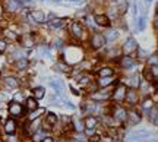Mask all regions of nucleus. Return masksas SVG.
Instances as JSON below:
<instances>
[{
	"label": "nucleus",
	"instance_id": "nucleus-1",
	"mask_svg": "<svg viewBox=\"0 0 158 142\" xmlns=\"http://www.w3.org/2000/svg\"><path fill=\"white\" fill-rule=\"evenodd\" d=\"M106 41H107V40H106V37H104L103 34L95 32L91 38V46L94 47V49H101V47H104Z\"/></svg>",
	"mask_w": 158,
	"mask_h": 142
},
{
	"label": "nucleus",
	"instance_id": "nucleus-2",
	"mask_svg": "<svg viewBox=\"0 0 158 142\" xmlns=\"http://www.w3.org/2000/svg\"><path fill=\"white\" fill-rule=\"evenodd\" d=\"M125 98L127 100V103H129L130 106H135V104L138 103V100H139V94H138V91H136L135 88H130V90H126Z\"/></svg>",
	"mask_w": 158,
	"mask_h": 142
},
{
	"label": "nucleus",
	"instance_id": "nucleus-3",
	"mask_svg": "<svg viewBox=\"0 0 158 142\" xmlns=\"http://www.w3.org/2000/svg\"><path fill=\"white\" fill-rule=\"evenodd\" d=\"M28 19L31 22H37V24H42L45 21V16L42 13V10H32L29 15H28Z\"/></svg>",
	"mask_w": 158,
	"mask_h": 142
},
{
	"label": "nucleus",
	"instance_id": "nucleus-4",
	"mask_svg": "<svg viewBox=\"0 0 158 142\" xmlns=\"http://www.w3.org/2000/svg\"><path fill=\"white\" fill-rule=\"evenodd\" d=\"M135 50H138V42L135 41V38H127L125 46H123V51H125L126 54H130Z\"/></svg>",
	"mask_w": 158,
	"mask_h": 142
},
{
	"label": "nucleus",
	"instance_id": "nucleus-5",
	"mask_svg": "<svg viewBox=\"0 0 158 142\" xmlns=\"http://www.w3.org/2000/svg\"><path fill=\"white\" fill-rule=\"evenodd\" d=\"M126 119H129L130 125H138L141 122V114L135 110H130V111H126Z\"/></svg>",
	"mask_w": 158,
	"mask_h": 142
},
{
	"label": "nucleus",
	"instance_id": "nucleus-6",
	"mask_svg": "<svg viewBox=\"0 0 158 142\" xmlns=\"http://www.w3.org/2000/svg\"><path fill=\"white\" fill-rule=\"evenodd\" d=\"M9 113L15 117L21 116V114H22V106H21L19 103H10V104H9Z\"/></svg>",
	"mask_w": 158,
	"mask_h": 142
},
{
	"label": "nucleus",
	"instance_id": "nucleus-7",
	"mask_svg": "<svg viewBox=\"0 0 158 142\" xmlns=\"http://www.w3.org/2000/svg\"><path fill=\"white\" fill-rule=\"evenodd\" d=\"M94 22H97V25L106 26V28L111 25V22H110V19H108L107 15H97V16L94 18Z\"/></svg>",
	"mask_w": 158,
	"mask_h": 142
},
{
	"label": "nucleus",
	"instance_id": "nucleus-8",
	"mask_svg": "<svg viewBox=\"0 0 158 142\" xmlns=\"http://www.w3.org/2000/svg\"><path fill=\"white\" fill-rule=\"evenodd\" d=\"M126 90H127V88H126V86H125L123 84H120V85H119V86L116 88V91H114V95H113V97H114V100H117V101L125 100Z\"/></svg>",
	"mask_w": 158,
	"mask_h": 142
},
{
	"label": "nucleus",
	"instance_id": "nucleus-9",
	"mask_svg": "<svg viewBox=\"0 0 158 142\" xmlns=\"http://www.w3.org/2000/svg\"><path fill=\"white\" fill-rule=\"evenodd\" d=\"M113 116H114V119H116V122H125L126 120V110L122 109V107H116Z\"/></svg>",
	"mask_w": 158,
	"mask_h": 142
},
{
	"label": "nucleus",
	"instance_id": "nucleus-10",
	"mask_svg": "<svg viewBox=\"0 0 158 142\" xmlns=\"http://www.w3.org/2000/svg\"><path fill=\"white\" fill-rule=\"evenodd\" d=\"M70 32H72L73 37L81 38V37H82V25H81L79 22H73V24H72V28H70Z\"/></svg>",
	"mask_w": 158,
	"mask_h": 142
},
{
	"label": "nucleus",
	"instance_id": "nucleus-11",
	"mask_svg": "<svg viewBox=\"0 0 158 142\" xmlns=\"http://www.w3.org/2000/svg\"><path fill=\"white\" fill-rule=\"evenodd\" d=\"M15 130H16V122H15L13 119H9L8 122L5 123V132L9 135H12Z\"/></svg>",
	"mask_w": 158,
	"mask_h": 142
},
{
	"label": "nucleus",
	"instance_id": "nucleus-12",
	"mask_svg": "<svg viewBox=\"0 0 158 142\" xmlns=\"http://www.w3.org/2000/svg\"><path fill=\"white\" fill-rule=\"evenodd\" d=\"M120 65H122L123 69H130V67L135 66V60H133L132 57H129V56H125V57L122 59Z\"/></svg>",
	"mask_w": 158,
	"mask_h": 142
},
{
	"label": "nucleus",
	"instance_id": "nucleus-13",
	"mask_svg": "<svg viewBox=\"0 0 158 142\" xmlns=\"http://www.w3.org/2000/svg\"><path fill=\"white\" fill-rule=\"evenodd\" d=\"M21 42H22V46L26 47V49H29V47H32L34 46V37L32 35H24L22 38H21Z\"/></svg>",
	"mask_w": 158,
	"mask_h": 142
},
{
	"label": "nucleus",
	"instance_id": "nucleus-14",
	"mask_svg": "<svg viewBox=\"0 0 158 142\" xmlns=\"http://www.w3.org/2000/svg\"><path fill=\"white\" fill-rule=\"evenodd\" d=\"M97 123H98V120L94 116H88L85 119V127H86V129H95Z\"/></svg>",
	"mask_w": 158,
	"mask_h": 142
},
{
	"label": "nucleus",
	"instance_id": "nucleus-15",
	"mask_svg": "<svg viewBox=\"0 0 158 142\" xmlns=\"http://www.w3.org/2000/svg\"><path fill=\"white\" fill-rule=\"evenodd\" d=\"M5 85L13 90V88H18V86H19V82L16 81V78H13V76H8V78H5Z\"/></svg>",
	"mask_w": 158,
	"mask_h": 142
},
{
	"label": "nucleus",
	"instance_id": "nucleus-16",
	"mask_svg": "<svg viewBox=\"0 0 158 142\" xmlns=\"http://www.w3.org/2000/svg\"><path fill=\"white\" fill-rule=\"evenodd\" d=\"M50 85L57 95H62V92H63V84L60 81H50Z\"/></svg>",
	"mask_w": 158,
	"mask_h": 142
},
{
	"label": "nucleus",
	"instance_id": "nucleus-17",
	"mask_svg": "<svg viewBox=\"0 0 158 142\" xmlns=\"http://www.w3.org/2000/svg\"><path fill=\"white\" fill-rule=\"evenodd\" d=\"M21 8V2L19 0H9L8 2V10L9 12H16Z\"/></svg>",
	"mask_w": 158,
	"mask_h": 142
},
{
	"label": "nucleus",
	"instance_id": "nucleus-18",
	"mask_svg": "<svg viewBox=\"0 0 158 142\" xmlns=\"http://www.w3.org/2000/svg\"><path fill=\"white\" fill-rule=\"evenodd\" d=\"M150 120H152V123H154V125H157V123H158V109H157V106H152V107H151Z\"/></svg>",
	"mask_w": 158,
	"mask_h": 142
},
{
	"label": "nucleus",
	"instance_id": "nucleus-19",
	"mask_svg": "<svg viewBox=\"0 0 158 142\" xmlns=\"http://www.w3.org/2000/svg\"><path fill=\"white\" fill-rule=\"evenodd\" d=\"M26 109L28 110H31V111H34V110H37L38 109V103H37V100L35 98H28L26 100Z\"/></svg>",
	"mask_w": 158,
	"mask_h": 142
},
{
	"label": "nucleus",
	"instance_id": "nucleus-20",
	"mask_svg": "<svg viewBox=\"0 0 158 142\" xmlns=\"http://www.w3.org/2000/svg\"><path fill=\"white\" fill-rule=\"evenodd\" d=\"M44 95H45V90L44 88L38 86V88L34 90V98L35 100H41V98H44Z\"/></svg>",
	"mask_w": 158,
	"mask_h": 142
},
{
	"label": "nucleus",
	"instance_id": "nucleus-21",
	"mask_svg": "<svg viewBox=\"0 0 158 142\" xmlns=\"http://www.w3.org/2000/svg\"><path fill=\"white\" fill-rule=\"evenodd\" d=\"M110 84H113V76H106L98 81V86H107Z\"/></svg>",
	"mask_w": 158,
	"mask_h": 142
},
{
	"label": "nucleus",
	"instance_id": "nucleus-22",
	"mask_svg": "<svg viewBox=\"0 0 158 142\" xmlns=\"http://www.w3.org/2000/svg\"><path fill=\"white\" fill-rule=\"evenodd\" d=\"M45 120H47V123L50 126H54L57 123V116H56L54 113H49V114L45 116Z\"/></svg>",
	"mask_w": 158,
	"mask_h": 142
},
{
	"label": "nucleus",
	"instance_id": "nucleus-23",
	"mask_svg": "<svg viewBox=\"0 0 158 142\" xmlns=\"http://www.w3.org/2000/svg\"><path fill=\"white\" fill-rule=\"evenodd\" d=\"M28 66V60L26 59H19L16 63H15V67H16L18 70H22V69H25Z\"/></svg>",
	"mask_w": 158,
	"mask_h": 142
},
{
	"label": "nucleus",
	"instance_id": "nucleus-24",
	"mask_svg": "<svg viewBox=\"0 0 158 142\" xmlns=\"http://www.w3.org/2000/svg\"><path fill=\"white\" fill-rule=\"evenodd\" d=\"M63 24H65V19H53L50 22V26L54 28V29H57V28H62Z\"/></svg>",
	"mask_w": 158,
	"mask_h": 142
},
{
	"label": "nucleus",
	"instance_id": "nucleus-25",
	"mask_svg": "<svg viewBox=\"0 0 158 142\" xmlns=\"http://www.w3.org/2000/svg\"><path fill=\"white\" fill-rule=\"evenodd\" d=\"M100 76L101 78H106V76H113V69H110V67H103L100 69Z\"/></svg>",
	"mask_w": 158,
	"mask_h": 142
},
{
	"label": "nucleus",
	"instance_id": "nucleus-26",
	"mask_svg": "<svg viewBox=\"0 0 158 142\" xmlns=\"http://www.w3.org/2000/svg\"><path fill=\"white\" fill-rule=\"evenodd\" d=\"M38 126H40V119L37 117V119H35V122H32V123L29 125V132H31V134H35V132L40 129Z\"/></svg>",
	"mask_w": 158,
	"mask_h": 142
},
{
	"label": "nucleus",
	"instance_id": "nucleus-27",
	"mask_svg": "<svg viewBox=\"0 0 158 142\" xmlns=\"http://www.w3.org/2000/svg\"><path fill=\"white\" fill-rule=\"evenodd\" d=\"M143 76H145V78H146V81H148V82H150V84H151V81H152V82H154V84H155V79H154V78H152V73H151L150 67H148V69H145V70H143Z\"/></svg>",
	"mask_w": 158,
	"mask_h": 142
},
{
	"label": "nucleus",
	"instance_id": "nucleus-28",
	"mask_svg": "<svg viewBox=\"0 0 158 142\" xmlns=\"http://www.w3.org/2000/svg\"><path fill=\"white\" fill-rule=\"evenodd\" d=\"M104 37H106V40L113 41V40H116L117 37H119V34H117V31H111V32H108V35H104Z\"/></svg>",
	"mask_w": 158,
	"mask_h": 142
},
{
	"label": "nucleus",
	"instance_id": "nucleus-29",
	"mask_svg": "<svg viewBox=\"0 0 158 142\" xmlns=\"http://www.w3.org/2000/svg\"><path fill=\"white\" fill-rule=\"evenodd\" d=\"M73 127H75V130H78V132H81V130H83V127H82V123L78 120V119H75L73 120Z\"/></svg>",
	"mask_w": 158,
	"mask_h": 142
},
{
	"label": "nucleus",
	"instance_id": "nucleus-30",
	"mask_svg": "<svg viewBox=\"0 0 158 142\" xmlns=\"http://www.w3.org/2000/svg\"><path fill=\"white\" fill-rule=\"evenodd\" d=\"M150 70H151V73H152V78L157 79V76H158V66L157 65H152V66L150 67Z\"/></svg>",
	"mask_w": 158,
	"mask_h": 142
},
{
	"label": "nucleus",
	"instance_id": "nucleus-31",
	"mask_svg": "<svg viewBox=\"0 0 158 142\" xmlns=\"http://www.w3.org/2000/svg\"><path fill=\"white\" fill-rule=\"evenodd\" d=\"M152 106H154L152 100H145V101H143V104H142V107H143L145 110H150L151 107H152Z\"/></svg>",
	"mask_w": 158,
	"mask_h": 142
},
{
	"label": "nucleus",
	"instance_id": "nucleus-32",
	"mask_svg": "<svg viewBox=\"0 0 158 142\" xmlns=\"http://www.w3.org/2000/svg\"><path fill=\"white\" fill-rule=\"evenodd\" d=\"M138 26H139V29H143V28H145V18H143V16L139 18V22H138Z\"/></svg>",
	"mask_w": 158,
	"mask_h": 142
},
{
	"label": "nucleus",
	"instance_id": "nucleus-33",
	"mask_svg": "<svg viewBox=\"0 0 158 142\" xmlns=\"http://www.w3.org/2000/svg\"><path fill=\"white\" fill-rule=\"evenodd\" d=\"M5 50H6V41L5 40H0V53H3Z\"/></svg>",
	"mask_w": 158,
	"mask_h": 142
},
{
	"label": "nucleus",
	"instance_id": "nucleus-34",
	"mask_svg": "<svg viewBox=\"0 0 158 142\" xmlns=\"http://www.w3.org/2000/svg\"><path fill=\"white\" fill-rule=\"evenodd\" d=\"M89 139H91V142H100V135H94V136H91V138H89Z\"/></svg>",
	"mask_w": 158,
	"mask_h": 142
},
{
	"label": "nucleus",
	"instance_id": "nucleus-35",
	"mask_svg": "<svg viewBox=\"0 0 158 142\" xmlns=\"http://www.w3.org/2000/svg\"><path fill=\"white\" fill-rule=\"evenodd\" d=\"M148 62H150V65H157V56L154 54V56H152V57H151Z\"/></svg>",
	"mask_w": 158,
	"mask_h": 142
},
{
	"label": "nucleus",
	"instance_id": "nucleus-36",
	"mask_svg": "<svg viewBox=\"0 0 158 142\" xmlns=\"http://www.w3.org/2000/svg\"><path fill=\"white\" fill-rule=\"evenodd\" d=\"M41 142H54V139L50 138V136H44V138L41 139Z\"/></svg>",
	"mask_w": 158,
	"mask_h": 142
},
{
	"label": "nucleus",
	"instance_id": "nucleus-37",
	"mask_svg": "<svg viewBox=\"0 0 158 142\" xmlns=\"http://www.w3.org/2000/svg\"><path fill=\"white\" fill-rule=\"evenodd\" d=\"M8 142H18V138H16V136H9Z\"/></svg>",
	"mask_w": 158,
	"mask_h": 142
},
{
	"label": "nucleus",
	"instance_id": "nucleus-38",
	"mask_svg": "<svg viewBox=\"0 0 158 142\" xmlns=\"http://www.w3.org/2000/svg\"><path fill=\"white\" fill-rule=\"evenodd\" d=\"M113 3H114V5H120V3L125 5V0H113Z\"/></svg>",
	"mask_w": 158,
	"mask_h": 142
},
{
	"label": "nucleus",
	"instance_id": "nucleus-39",
	"mask_svg": "<svg viewBox=\"0 0 158 142\" xmlns=\"http://www.w3.org/2000/svg\"><path fill=\"white\" fill-rule=\"evenodd\" d=\"M19 2H21V3H25V2H28V0H19Z\"/></svg>",
	"mask_w": 158,
	"mask_h": 142
},
{
	"label": "nucleus",
	"instance_id": "nucleus-40",
	"mask_svg": "<svg viewBox=\"0 0 158 142\" xmlns=\"http://www.w3.org/2000/svg\"><path fill=\"white\" fill-rule=\"evenodd\" d=\"M70 2H81V0H70Z\"/></svg>",
	"mask_w": 158,
	"mask_h": 142
}]
</instances>
